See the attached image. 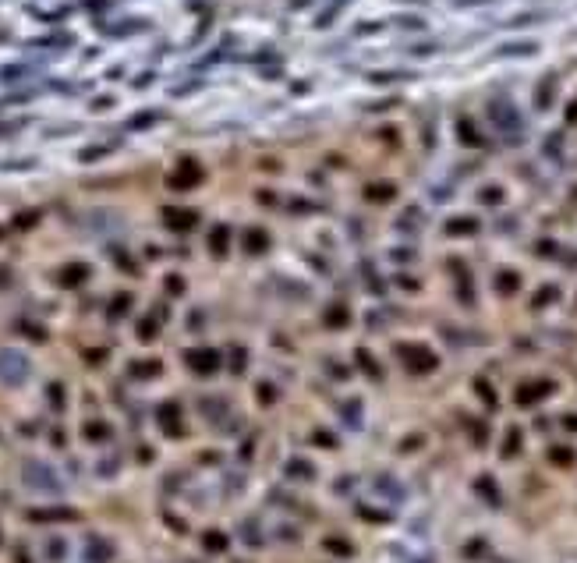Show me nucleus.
<instances>
[{
	"instance_id": "obj_1",
	"label": "nucleus",
	"mask_w": 577,
	"mask_h": 563,
	"mask_svg": "<svg viewBox=\"0 0 577 563\" xmlns=\"http://www.w3.org/2000/svg\"><path fill=\"white\" fill-rule=\"evenodd\" d=\"M22 482H25L32 492H47V496H60V492H64L60 475H57L47 461H25V464H22Z\"/></svg>"
},
{
	"instance_id": "obj_2",
	"label": "nucleus",
	"mask_w": 577,
	"mask_h": 563,
	"mask_svg": "<svg viewBox=\"0 0 577 563\" xmlns=\"http://www.w3.org/2000/svg\"><path fill=\"white\" fill-rule=\"evenodd\" d=\"M489 121H492V128H496L500 135H507V138H521V132H524L521 110L513 107L510 99H492L489 103Z\"/></svg>"
},
{
	"instance_id": "obj_3",
	"label": "nucleus",
	"mask_w": 577,
	"mask_h": 563,
	"mask_svg": "<svg viewBox=\"0 0 577 563\" xmlns=\"http://www.w3.org/2000/svg\"><path fill=\"white\" fill-rule=\"evenodd\" d=\"M29 372H32V365H29V358H25L22 351H14V347L0 351V383L22 386V383L29 379Z\"/></svg>"
},
{
	"instance_id": "obj_4",
	"label": "nucleus",
	"mask_w": 577,
	"mask_h": 563,
	"mask_svg": "<svg viewBox=\"0 0 577 563\" xmlns=\"http://www.w3.org/2000/svg\"><path fill=\"white\" fill-rule=\"evenodd\" d=\"M184 362H188V368H195L198 375H213L220 368V354L213 347H195L184 354Z\"/></svg>"
},
{
	"instance_id": "obj_5",
	"label": "nucleus",
	"mask_w": 577,
	"mask_h": 563,
	"mask_svg": "<svg viewBox=\"0 0 577 563\" xmlns=\"http://www.w3.org/2000/svg\"><path fill=\"white\" fill-rule=\"evenodd\" d=\"M110 556H114L110 542H103V538H92V542H89V560H92V563H107Z\"/></svg>"
},
{
	"instance_id": "obj_6",
	"label": "nucleus",
	"mask_w": 577,
	"mask_h": 563,
	"mask_svg": "<svg viewBox=\"0 0 577 563\" xmlns=\"http://www.w3.org/2000/svg\"><path fill=\"white\" fill-rule=\"evenodd\" d=\"M29 517H32V521H75L78 514L68 510V507H57V510H32Z\"/></svg>"
},
{
	"instance_id": "obj_7",
	"label": "nucleus",
	"mask_w": 577,
	"mask_h": 563,
	"mask_svg": "<svg viewBox=\"0 0 577 563\" xmlns=\"http://www.w3.org/2000/svg\"><path fill=\"white\" fill-rule=\"evenodd\" d=\"M159 422L167 425L170 436H177V432H181V429H177V404H163V408H159Z\"/></svg>"
},
{
	"instance_id": "obj_8",
	"label": "nucleus",
	"mask_w": 577,
	"mask_h": 563,
	"mask_svg": "<svg viewBox=\"0 0 577 563\" xmlns=\"http://www.w3.org/2000/svg\"><path fill=\"white\" fill-rule=\"evenodd\" d=\"M227 546V542H223V535L220 531H209V535H205V549H213V553H220Z\"/></svg>"
},
{
	"instance_id": "obj_9",
	"label": "nucleus",
	"mask_w": 577,
	"mask_h": 563,
	"mask_svg": "<svg viewBox=\"0 0 577 563\" xmlns=\"http://www.w3.org/2000/svg\"><path fill=\"white\" fill-rule=\"evenodd\" d=\"M107 432H110V429H107V425H99V422L86 429V436H89V440H107Z\"/></svg>"
},
{
	"instance_id": "obj_10",
	"label": "nucleus",
	"mask_w": 577,
	"mask_h": 563,
	"mask_svg": "<svg viewBox=\"0 0 577 563\" xmlns=\"http://www.w3.org/2000/svg\"><path fill=\"white\" fill-rule=\"evenodd\" d=\"M159 372V362H142V365H135V375H156Z\"/></svg>"
},
{
	"instance_id": "obj_11",
	"label": "nucleus",
	"mask_w": 577,
	"mask_h": 563,
	"mask_svg": "<svg viewBox=\"0 0 577 563\" xmlns=\"http://www.w3.org/2000/svg\"><path fill=\"white\" fill-rule=\"evenodd\" d=\"M156 117H159V114H138V117H135V124H131V128H146V124H153Z\"/></svg>"
},
{
	"instance_id": "obj_12",
	"label": "nucleus",
	"mask_w": 577,
	"mask_h": 563,
	"mask_svg": "<svg viewBox=\"0 0 577 563\" xmlns=\"http://www.w3.org/2000/svg\"><path fill=\"white\" fill-rule=\"evenodd\" d=\"M81 277H86V269L78 266V269H71V273H64V284H78Z\"/></svg>"
},
{
	"instance_id": "obj_13",
	"label": "nucleus",
	"mask_w": 577,
	"mask_h": 563,
	"mask_svg": "<svg viewBox=\"0 0 577 563\" xmlns=\"http://www.w3.org/2000/svg\"><path fill=\"white\" fill-rule=\"evenodd\" d=\"M50 401H53V408H64V397H60V386L57 383L50 386Z\"/></svg>"
},
{
	"instance_id": "obj_14",
	"label": "nucleus",
	"mask_w": 577,
	"mask_h": 563,
	"mask_svg": "<svg viewBox=\"0 0 577 563\" xmlns=\"http://www.w3.org/2000/svg\"><path fill=\"white\" fill-rule=\"evenodd\" d=\"M60 546H64V542H57V538L50 542V560H60V553H64V549H60Z\"/></svg>"
},
{
	"instance_id": "obj_15",
	"label": "nucleus",
	"mask_w": 577,
	"mask_h": 563,
	"mask_svg": "<svg viewBox=\"0 0 577 563\" xmlns=\"http://www.w3.org/2000/svg\"><path fill=\"white\" fill-rule=\"evenodd\" d=\"M138 333H142V337H149V333H156V323H142Z\"/></svg>"
}]
</instances>
